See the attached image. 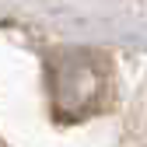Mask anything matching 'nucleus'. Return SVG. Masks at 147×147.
Masks as SVG:
<instances>
[]
</instances>
